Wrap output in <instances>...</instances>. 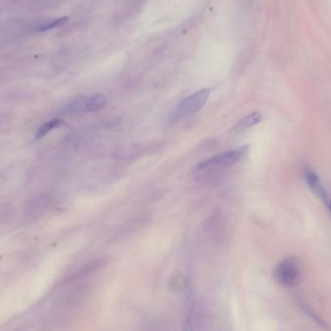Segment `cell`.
<instances>
[{"label":"cell","mask_w":331,"mask_h":331,"mask_svg":"<svg viewBox=\"0 0 331 331\" xmlns=\"http://www.w3.org/2000/svg\"><path fill=\"white\" fill-rule=\"evenodd\" d=\"M248 146H242L236 149L218 154L200 163L196 167V172L201 175H209L211 173L225 170L243 160L248 153Z\"/></svg>","instance_id":"1"},{"label":"cell","mask_w":331,"mask_h":331,"mask_svg":"<svg viewBox=\"0 0 331 331\" xmlns=\"http://www.w3.org/2000/svg\"><path fill=\"white\" fill-rule=\"evenodd\" d=\"M211 90L206 89L198 92H195L190 96L186 97L183 101L179 103L173 111L170 121L171 123H176L181 119H184L188 116L195 115L198 113L207 101Z\"/></svg>","instance_id":"2"},{"label":"cell","mask_w":331,"mask_h":331,"mask_svg":"<svg viewBox=\"0 0 331 331\" xmlns=\"http://www.w3.org/2000/svg\"><path fill=\"white\" fill-rule=\"evenodd\" d=\"M274 276L283 287H295L301 279L300 262L293 257L285 259L275 269Z\"/></svg>","instance_id":"3"},{"label":"cell","mask_w":331,"mask_h":331,"mask_svg":"<svg viewBox=\"0 0 331 331\" xmlns=\"http://www.w3.org/2000/svg\"><path fill=\"white\" fill-rule=\"evenodd\" d=\"M107 104V99L102 94H94L87 97H80L70 103L65 108V113L69 115H77L86 113H94L102 110Z\"/></svg>","instance_id":"4"},{"label":"cell","mask_w":331,"mask_h":331,"mask_svg":"<svg viewBox=\"0 0 331 331\" xmlns=\"http://www.w3.org/2000/svg\"><path fill=\"white\" fill-rule=\"evenodd\" d=\"M305 180L307 185L309 186L310 190L313 192V194L318 197L319 200H321L322 202L326 203L329 201L328 200V194L326 190L324 189L320 179L318 177V175H316L314 172L312 171H308L306 172L305 174Z\"/></svg>","instance_id":"5"},{"label":"cell","mask_w":331,"mask_h":331,"mask_svg":"<svg viewBox=\"0 0 331 331\" xmlns=\"http://www.w3.org/2000/svg\"><path fill=\"white\" fill-rule=\"evenodd\" d=\"M68 22V18H59L56 20H50V21H43L39 23H34L31 26H27V30L30 32H45L52 28L60 27L64 26Z\"/></svg>","instance_id":"6"},{"label":"cell","mask_w":331,"mask_h":331,"mask_svg":"<svg viewBox=\"0 0 331 331\" xmlns=\"http://www.w3.org/2000/svg\"><path fill=\"white\" fill-rule=\"evenodd\" d=\"M262 119H263V116H262V115H261L260 113H258V112H256V113H253V114H251V115H247V116H245V117L241 118V119L236 123V125L233 127L232 130H233L234 132H237V133H238V132H242V131L248 129V128L255 126V125H257L259 122L262 121Z\"/></svg>","instance_id":"7"},{"label":"cell","mask_w":331,"mask_h":331,"mask_svg":"<svg viewBox=\"0 0 331 331\" xmlns=\"http://www.w3.org/2000/svg\"><path fill=\"white\" fill-rule=\"evenodd\" d=\"M61 124H62L61 119H58V118L51 119L49 122L43 124L40 127L38 132L36 133V139H42V138H44L45 136H47L51 132V130L59 127Z\"/></svg>","instance_id":"8"},{"label":"cell","mask_w":331,"mask_h":331,"mask_svg":"<svg viewBox=\"0 0 331 331\" xmlns=\"http://www.w3.org/2000/svg\"><path fill=\"white\" fill-rule=\"evenodd\" d=\"M327 206H328V208H329V210L331 211V201L327 202Z\"/></svg>","instance_id":"9"}]
</instances>
